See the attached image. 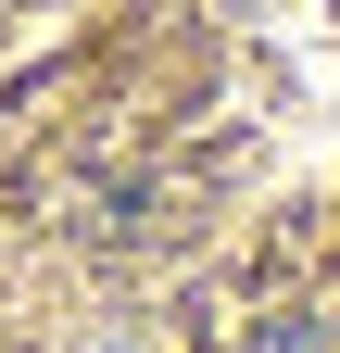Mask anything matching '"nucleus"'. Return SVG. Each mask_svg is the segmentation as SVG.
<instances>
[{"label": "nucleus", "instance_id": "1", "mask_svg": "<svg viewBox=\"0 0 340 353\" xmlns=\"http://www.w3.org/2000/svg\"><path fill=\"white\" fill-rule=\"evenodd\" d=\"M265 353H328V328H277V341H265Z\"/></svg>", "mask_w": 340, "mask_h": 353}]
</instances>
